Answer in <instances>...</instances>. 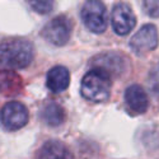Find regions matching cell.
Instances as JSON below:
<instances>
[{"mask_svg":"<svg viewBox=\"0 0 159 159\" xmlns=\"http://www.w3.org/2000/svg\"><path fill=\"white\" fill-rule=\"evenodd\" d=\"M80 18L85 27L93 33H103L107 28V11L102 2L89 0L80 9Z\"/></svg>","mask_w":159,"mask_h":159,"instance_id":"obj_4","label":"cell"},{"mask_svg":"<svg viewBox=\"0 0 159 159\" xmlns=\"http://www.w3.org/2000/svg\"><path fill=\"white\" fill-rule=\"evenodd\" d=\"M144 11L152 18H159V0H152V2H144Z\"/></svg>","mask_w":159,"mask_h":159,"instance_id":"obj_16","label":"cell"},{"mask_svg":"<svg viewBox=\"0 0 159 159\" xmlns=\"http://www.w3.org/2000/svg\"><path fill=\"white\" fill-rule=\"evenodd\" d=\"M28 118L30 113L27 107L18 101L8 102L0 110V122L9 131L22 129L27 125Z\"/></svg>","mask_w":159,"mask_h":159,"instance_id":"obj_6","label":"cell"},{"mask_svg":"<svg viewBox=\"0 0 159 159\" xmlns=\"http://www.w3.org/2000/svg\"><path fill=\"white\" fill-rule=\"evenodd\" d=\"M125 103L127 107L138 115L145 113L149 107V98L145 89L139 84H131L124 93Z\"/></svg>","mask_w":159,"mask_h":159,"instance_id":"obj_9","label":"cell"},{"mask_svg":"<svg viewBox=\"0 0 159 159\" xmlns=\"http://www.w3.org/2000/svg\"><path fill=\"white\" fill-rule=\"evenodd\" d=\"M41 117H42V121L47 126L56 127L65 121V110L57 102L51 101V102H47L42 107Z\"/></svg>","mask_w":159,"mask_h":159,"instance_id":"obj_13","label":"cell"},{"mask_svg":"<svg viewBox=\"0 0 159 159\" xmlns=\"http://www.w3.org/2000/svg\"><path fill=\"white\" fill-rule=\"evenodd\" d=\"M31 7L38 14H48L54 9V3L46 2V0L45 2L43 0H39V2H31Z\"/></svg>","mask_w":159,"mask_h":159,"instance_id":"obj_15","label":"cell"},{"mask_svg":"<svg viewBox=\"0 0 159 159\" xmlns=\"http://www.w3.org/2000/svg\"><path fill=\"white\" fill-rule=\"evenodd\" d=\"M70 84V73L62 65L51 68L46 75V87L54 93H61Z\"/></svg>","mask_w":159,"mask_h":159,"instance_id":"obj_10","label":"cell"},{"mask_svg":"<svg viewBox=\"0 0 159 159\" xmlns=\"http://www.w3.org/2000/svg\"><path fill=\"white\" fill-rule=\"evenodd\" d=\"M90 65L92 69H99L112 78L120 76L126 71L129 60L118 51H106L92 57Z\"/></svg>","mask_w":159,"mask_h":159,"instance_id":"obj_5","label":"cell"},{"mask_svg":"<svg viewBox=\"0 0 159 159\" xmlns=\"http://www.w3.org/2000/svg\"><path fill=\"white\" fill-rule=\"evenodd\" d=\"M159 36L158 30L154 24H144L143 27L131 37L130 48L136 55H145L150 51H154L158 47Z\"/></svg>","mask_w":159,"mask_h":159,"instance_id":"obj_7","label":"cell"},{"mask_svg":"<svg viewBox=\"0 0 159 159\" xmlns=\"http://www.w3.org/2000/svg\"><path fill=\"white\" fill-rule=\"evenodd\" d=\"M23 89V80L13 70L0 71V94L5 97H13L20 93Z\"/></svg>","mask_w":159,"mask_h":159,"instance_id":"obj_12","label":"cell"},{"mask_svg":"<svg viewBox=\"0 0 159 159\" xmlns=\"http://www.w3.org/2000/svg\"><path fill=\"white\" fill-rule=\"evenodd\" d=\"M73 32V22L66 16H57L52 18L41 31V36L54 46L61 47L68 43Z\"/></svg>","mask_w":159,"mask_h":159,"instance_id":"obj_3","label":"cell"},{"mask_svg":"<svg viewBox=\"0 0 159 159\" xmlns=\"http://www.w3.org/2000/svg\"><path fill=\"white\" fill-rule=\"evenodd\" d=\"M111 23L112 30L116 34L126 36L134 30L136 17L127 3H117L115 4L111 13Z\"/></svg>","mask_w":159,"mask_h":159,"instance_id":"obj_8","label":"cell"},{"mask_svg":"<svg viewBox=\"0 0 159 159\" xmlns=\"http://www.w3.org/2000/svg\"><path fill=\"white\" fill-rule=\"evenodd\" d=\"M38 159H74V155L64 143L48 140L38 150Z\"/></svg>","mask_w":159,"mask_h":159,"instance_id":"obj_11","label":"cell"},{"mask_svg":"<svg viewBox=\"0 0 159 159\" xmlns=\"http://www.w3.org/2000/svg\"><path fill=\"white\" fill-rule=\"evenodd\" d=\"M148 87L152 93L159 99V64L154 65L148 75Z\"/></svg>","mask_w":159,"mask_h":159,"instance_id":"obj_14","label":"cell"},{"mask_svg":"<svg viewBox=\"0 0 159 159\" xmlns=\"http://www.w3.org/2000/svg\"><path fill=\"white\" fill-rule=\"evenodd\" d=\"M111 76L99 69H90L82 79L80 93L90 102L102 103L111 96Z\"/></svg>","mask_w":159,"mask_h":159,"instance_id":"obj_2","label":"cell"},{"mask_svg":"<svg viewBox=\"0 0 159 159\" xmlns=\"http://www.w3.org/2000/svg\"><path fill=\"white\" fill-rule=\"evenodd\" d=\"M33 60V45L23 37H11L0 42V66L7 70L24 69Z\"/></svg>","mask_w":159,"mask_h":159,"instance_id":"obj_1","label":"cell"}]
</instances>
